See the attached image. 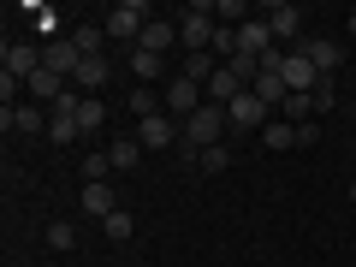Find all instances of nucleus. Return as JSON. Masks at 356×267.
I'll return each instance as SVG.
<instances>
[{
	"label": "nucleus",
	"instance_id": "f257e3e1",
	"mask_svg": "<svg viewBox=\"0 0 356 267\" xmlns=\"http://www.w3.org/2000/svg\"><path fill=\"white\" fill-rule=\"evenodd\" d=\"M214 30H220L214 0H196V6H184V13H178V42H184L191 54H208V48H214Z\"/></svg>",
	"mask_w": 356,
	"mask_h": 267
},
{
	"label": "nucleus",
	"instance_id": "f03ea898",
	"mask_svg": "<svg viewBox=\"0 0 356 267\" xmlns=\"http://www.w3.org/2000/svg\"><path fill=\"white\" fill-rule=\"evenodd\" d=\"M214 143H226V107H214V102H208L202 113H191V119H184V154L196 161V154H202V149H214Z\"/></svg>",
	"mask_w": 356,
	"mask_h": 267
},
{
	"label": "nucleus",
	"instance_id": "7ed1b4c3",
	"mask_svg": "<svg viewBox=\"0 0 356 267\" xmlns=\"http://www.w3.org/2000/svg\"><path fill=\"white\" fill-rule=\"evenodd\" d=\"M149 6H143V0H119V6H113V13H107V42H143V30H149Z\"/></svg>",
	"mask_w": 356,
	"mask_h": 267
},
{
	"label": "nucleus",
	"instance_id": "20e7f679",
	"mask_svg": "<svg viewBox=\"0 0 356 267\" xmlns=\"http://www.w3.org/2000/svg\"><path fill=\"white\" fill-rule=\"evenodd\" d=\"M161 107H166V113H184V119H191V113H202V107H208V89L172 72V77H166V89H161Z\"/></svg>",
	"mask_w": 356,
	"mask_h": 267
},
{
	"label": "nucleus",
	"instance_id": "39448f33",
	"mask_svg": "<svg viewBox=\"0 0 356 267\" xmlns=\"http://www.w3.org/2000/svg\"><path fill=\"white\" fill-rule=\"evenodd\" d=\"M267 30H273V42H280L285 54L291 48H303V6H267Z\"/></svg>",
	"mask_w": 356,
	"mask_h": 267
},
{
	"label": "nucleus",
	"instance_id": "423d86ee",
	"mask_svg": "<svg viewBox=\"0 0 356 267\" xmlns=\"http://www.w3.org/2000/svg\"><path fill=\"white\" fill-rule=\"evenodd\" d=\"M42 60H48V54H42L36 42H6V54H0V72L18 77V83H30V77L42 72Z\"/></svg>",
	"mask_w": 356,
	"mask_h": 267
},
{
	"label": "nucleus",
	"instance_id": "0eeeda50",
	"mask_svg": "<svg viewBox=\"0 0 356 267\" xmlns=\"http://www.w3.org/2000/svg\"><path fill=\"white\" fill-rule=\"evenodd\" d=\"M267 113H273V107H267L255 89H243L238 102L226 107V125H232V131H267Z\"/></svg>",
	"mask_w": 356,
	"mask_h": 267
},
{
	"label": "nucleus",
	"instance_id": "6e6552de",
	"mask_svg": "<svg viewBox=\"0 0 356 267\" xmlns=\"http://www.w3.org/2000/svg\"><path fill=\"white\" fill-rule=\"evenodd\" d=\"M280 77H285V89H291V95H315V89H321V72L309 65L303 48H291V54L280 60Z\"/></svg>",
	"mask_w": 356,
	"mask_h": 267
},
{
	"label": "nucleus",
	"instance_id": "1a4fd4ad",
	"mask_svg": "<svg viewBox=\"0 0 356 267\" xmlns=\"http://www.w3.org/2000/svg\"><path fill=\"white\" fill-rule=\"evenodd\" d=\"M0 131L6 137H36V131H48V107H36V102H18V107H0Z\"/></svg>",
	"mask_w": 356,
	"mask_h": 267
},
{
	"label": "nucleus",
	"instance_id": "9d476101",
	"mask_svg": "<svg viewBox=\"0 0 356 267\" xmlns=\"http://www.w3.org/2000/svg\"><path fill=\"white\" fill-rule=\"evenodd\" d=\"M137 143L149 154H161V149H172V143H184V125H172L166 113H154V119H137Z\"/></svg>",
	"mask_w": 356,
	"mask_h": 267
},
{
	"label": "nucleus",
	"instance_id": "9b49d317",
	"mask_svg": "<svg viewBox=\"0 0 356 267\" xmlns=\"http://www.w3.org/2000/svg\"><path fill=\"white\" fill-rule=\"evenodd\" d=\"M243 89H250V83H243V72H238V65H220V72L208 77V102H214V107H232V102L243 95Z\"/></svg>",
	"mask_w": 356,
	"mask_h": 267
},
{
	"label": "nucleus",
	"instance_id": "f8f14e48",
	"mask_svg": "<svg viewBox=\"0 0 356 267\" xmlns=\"http://www.w3.org/2000/svg\"><path fill=\"white\" fill-rule=\"evenodd\" d=\"M42 65H48L54 77H65V83H72V77H77V65H83V54H77V42H72V36H60V42L48 48V60H42Z\"/></svg>",
	"mask_w": 356,
	"mask_h": 267
},
{
	"label": "nucleus",
	"instance_id": "ddd939ff",
	"mask_svg": "<svg viewBox=\"0 0 356 267\" xmlns=\"http://www.w3.org/2000/svg\"><path fill=\"white\" fill-rule=\"evenodd\" d=\"M137 48H149V54L166 60V48H178V18H149V30H143Z\"/></svg>",
	"mask_w": 356,
	"mask_h": 267
},
{
	"label": "nucleus",
	"instance_id": "4468645a",
	"mask_svg": "<svg viewBox=\"0 0 356 267\" xmlns=\"http://www.w3.org/2000/svg\"><path fill=\"white\" fill-rule=\"evenodd\" d=\"M250 89H255V95H261L267 107H273V113H280V107H285V95H291V89H285V77H280V65H261Z\"/></svg>",
	"mask_w": 356,
	"mask_h": 267
},
{
	"label": "nucleus",
	"instance_id": "2eb2a0df",
	"mask_svg": "<svg viewBox=\"0 0 356 267\" xmlns=\"http://www.w3.org/2000/svg\"><path fill=\"white\" fill-rule=\"evenodd\" d=\"M303 54H309V65L321 77H332V65H339V42L332 36H303Z\"/></svg>",
	"mask_w": 356,
	"mask_h": 267
},
{
	"label": "nucleus",
	"instance_id": "dca6fc26",
	"mask_svg": "<svg viewBox=\"0 0 356 267\" xmlns=\"http://www.w3.org/2000/svg\"><path fill=\"white\" fill-rule=\"evenodd\" d=\"M107 72H113V65H107V54H95V60H83V65H77V77H72V83L83 89V95H102V89H107Z\"/></svg>",
	"mask_w": 356,
	"mask_h": 267
},
{
	"label": "nucleus",
	"instance_id": "f3484780",
	"mask_svg": "<svg viewBox=\"0 0 356 267\" xmlns=\"http://www.w3.org/2000/svg\"><path fill=\"white\" fill-rule=\"evenodd\" d=\"M24 89H30V102H36V107H54V102H60V95H65V77H54L48 65H42V72L30 77Z\"/></svg>",
	"mask_w": 356,
	"mask_h": 267
},
{
	"label": "nucleus",
	"instance_id": "a211bd4d",
	"mask_svg": "<svg viewBox=\"0 0 356 267\" xmlns=\"http://www.w3.org/2000/svg\"><path fill=\"white\" fill-rule=\"evenodd\" d=\"M131 77L149 89L154 77H166V60H161V54H149V48H131Z\"/></svg>",
	"mask_w": 356,
	"mask_h": 267
},
{
	"label": "nucleus",
	"instance_id": "6ab92c4d",
	"mask_svg": "<svg viewBox=\"0 0 356 267\" xmlns=\"http://www.w3.org/2000/svg\"><path fill=\"white\" fill-rule=\"evenodd\" d=\"M107 161H113V172H131V166H143V143L137 137H113L107 143Z\"/></svg>",
	"mask_w": 356,
	"mask_h": 267
},
{
	"label": "nucleus",
	"instance_id": "aec40b11",
	"mask_svg": "<svg viewBox=\"0 0 356 267\" xmlns=\"http://www.w3.org/2000/svg\"><path fill=\"white\" fill-rule=\"evenodd\" d=\"M102 125H107V102H102V95H83V107H77V131L95 137Z\"/></svg>",
	"mask_w": 356,
	"mask_h": 267
},
{
	"label": "nucleus",
	"instance_id": "412c9836",
	"mask_svg": "<svg viewBox=\"0 0 356 267\" xmlns=\"http://www.w3.org/2000/svg\"><path fill=\"white\" fill-rule=\"evenodd\" d=\"M220 72V60L214 54H184V65H178V77H191V83H202L208 89V77Z\"/></svg>",
	"mask_w": 356,
	"mask_h": 267
},
{
	"label": "nucleus",
	"instance_id": "4be33fe9",
	"mask_svg": "<svg viewBox=\"0 0 356 267\" xmlns=\"http://www.w3.org/2000/svg\"><path fill=\"white\" fill-rule=\"evenodd\" d=\"M83 208H89L95 220H107V214H119V196L107 191V184H83Z\"/></svg>",
	"mask_w": 356,
	"mask_h": 267
},
{
	"label": "nucleus",
	"instance_id": "5701e85b",
	"mask_svg": "<svg viewBox=\"0 0 356 267\" xmlns=\"http://www.w3.org/2000/svg\"><path fill=\"white\" fill-rule=\"evenodd\" d=\"M65 36L77 42V54H83V60H95V54H102V42H107V30H102V24H77V30H65Z\"/></svg>",
	"mask_w": 356,
	"mask_h": 267
},
{
	"label": "nucleus",
	"instance_id": "b1692460",
	"mask_svg": "<svg viewBox=\"0 0 356 267\" xmlns=\"http://www.w3.org/2000/svg\"><path fill=\"white\" fill-rule=\"evenodd\" d=\"M261 143H267V149H297V125H291V119H267Z\"/></svg>",
	"mask_w": 356,
	"mask_h": 267
},
{
	"label": "nucleus",
	"instance_id": "393cba45",
	"mask_svg": "<svg viewBox=\"0 0 356 267\" xmlns=\"http://www.w3.org/2000/svg\"><path fill=\"white\" fill-rule=\"evenodd\" d=\"M102 226H107V243H131V238H137V220H131L125 208H119V214H107Z\"/></svg>",
	"mask_w": 356,
	"mask_h": 267
},
{
	"label": "nucleus",
	"instance_id": "a878e982",
	"mask_svg": "<svg viewBox=\"0 0 356 267\" xmlns=\"http://www.w3.org/2000/svg\"><path fill=\"white\" fill-rule=\"evenodd\" d=\"M48 137H54V143L65 149V143H77L83 131H77V119H72V113H48Z\"/></svg>",
	"mask_w": 356,
	"mask_h": 267
},
{
	"label": "nucleus",
	"instance_id": "bb28decb",
	"mask_svg": "<svg viewBox=\"0 0 356 267\" xmlns=\"http://www.w3.org/2000/svg\"><path fill=\"white\" fill-rule=\"evenodd\" d=\"M131 113H137V119H154V113H166V107H161V95H154V89H131Z\"/></svg>",
	"mask_w": 356,
	"mask_h": 267
},
{
	"label": "nucleus",
	"instance_id": "cd10ccee",
	"mask_svg": "<svg viewBox=\"0 0 356 267\" xmlns=\"http://www.w3.org/2000/svg\"><path fill=\"white\" fill-rule=\"evenodd\" d=\"M107 172H113L107 149H102V154H83V184H107Z\"/></svg>",
	"mask_w": 356,
	"mask_h": 267
},
{
	"label": "nucleus",
	"instance_id": "c85d7f7f",
	"mask_svg": "<svg viewBox=\"0 0 356 267\" xmlns=\"http://www.w3.org/2000/svg\"><path fill=\"white\" fill-rule=\"evenodd\" d=\"M196 166H202V172H226V166H232V149H226V143H214V149L196 154Z\"/></svg>",
	"mask_w": 356,
	"mask_h": 267
},
{
	"label": "nucleus",
	"instance_id": "c756f323",
	"mask_svg": "<svg viewBox=\"0 0 356 267\" xmlns=\"http://www.w3.org/2000/svg\"><path fill=\"white\" fill-rule=\"evenodd\" d=\"M48 250H54V255H65V250H77V232L65 226V220H54V226H48Z\"/></svg>",
	"mask_w": 356,
	"mask_h": 267
},
{
	"label": "nucleus",
	"instance_id": "7c9ffc66",
	"mask_svg": "<svg viewBox=\"0 0 356 267\" xmlns=\"http://www.w3.org/2000/svg\"><path fill=\"white\" fill-rule=\"evenodd\" d=\"M315 143H321V125H315V119H303V125H297V149H315Z\"/></svg>",
	"mask_w": 356,
	"mask_h": 267
},
{
	"label": "nucleus",
	"instance_id": "2f4dec72",
	"mask_svg": "<svg viewBox=\"0 0 356 267\" xmlns=\"http://www.w3.org/2000/svg\"><path fill=\"white\" fill-rule=\"evenodd\" d=\"M344 30H350V36H356V13H344Z\"/></svg>",
	"mask_w": 356,
	"mask_h": 267
},
{
	"label": "nucleus",
	"instance_id": "473e14b6",
	"mask_svg": "<svg viewBox=\"0 0 356 267\" xmlns=\"http://www.w3.org/2000/svg\"><path fill=\"white\" fill-rule=\"evenodd\" d=\"M344 196H350V208H356V178H350V191H344Z\"/></svg>",
	"mask_w": 356,
	"mask_h": 267
},
{
	"label": "nucleus",
	"instance_id": "72a5a7b5",
	"mask_svg": "<svg viewBox=\"0 0 356 267\" xmlns=\"http://www.w3.org/2000/svg\"><path fill=\"white\" fill-rule=\"evenodd\" d=\"M36 267H54V261H36Z\"/></svg>",
	"mask_w": 356,
	"mask_h": 267
}]
</instances>
